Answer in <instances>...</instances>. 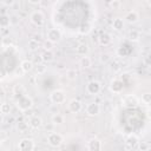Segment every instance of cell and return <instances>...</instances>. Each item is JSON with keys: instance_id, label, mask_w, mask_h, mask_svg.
Masks as SVG:
<instances>
[{"instance_id": "cell-1", "label": "cell", "mask_w": 151, "mask_h": 151, "mask_svg": "<svg viewBox=\"0 0 151 151\" xmlns=\"http://www.w3.org/2000/svg\"><path fill=\"white\" fill-rule=\"evenodd\" d=\"M17 106L21 112H26L28 111L32 106H33V100L31 99V97H28L27 94L20 96L17 99Z\"/></svg>"}, {"instance_id": "cell-2", "label": "cell", "mask_w": 151, "mask_h": 151, "mask_svg": "<svg viewBox=\"0 0 151 151\" xmlns=\"http://www.w3.org/2000/svg\"><path fill=\"white\" fill-rule=\"evenodd\" d=\"M63 142H64V138H63V136H61L60 133H58V132L51 131V132L47 134V143H48V145L52 146V147H59V146H61Z\"/></svg>"}, {"instance_id": "cell-3", "label": "cell", "mask_w": 151, "mask_h": 151, "mask_svg": "<svg viewBox=\"0 0 151 151\" xmlns=\"http://www.w3.org/2000/svg\"><path fill=\"white\" fill-rule=\"evenodd\" d=\"M19 151H33L35 149V143L32 138H22L17 145Z\"/></svg>"}, {"instance_id": "cell-4", "label": "cell", "mask_w": 151, "mask_h": 151, "mask_svg": "<svg viewBox=\"0 0 151 151\" xmlns=\"http://www.w3.org/2000/svg\"><path fill=\"white\" fill-rule=\"evenodd\" d=\"M50 100L53 103V104H63V103H65V100H66V94H65V92L63 91V90H59V88H57V90H53L51 93H50Z\"/></svg>"}, {"instance_id": "cell-5", "label": "cell", "mask_w": 151, "mask_h": 151, "mask_svg": "<svg viewBox=\"0 0 151 151\" xmlns=\"http://www.w3.org/2000/svg\"><path fill=\"white\" fill-rule=\"evenodd\" d=\"M138 144H139V138L137 134L131 133L125 138L124 142V149L125 150H134L138 149Z\"/></svg>"}, {"instance_id": "cell-6", "label": "cell", "mask_w": 151, "mask_h": 151, "mask_svg": "<svg viewBox=\"0 0 151 151\" xmlns=\"http://www.w3.org/2000/svg\"><path fill=\"white\" fill-rule=\"evenodd\" d=\"M29 20L37 27H41L45 24V15L41 11H33L29 15Z\"/></svg>"}, {"instance_id": "cell-7", "label": "cell", "mask_w": 151, "mask_h": 151, "mask_svg": "<svg viewBox=\"0 0 151 151\" xmlns=\"http://www.w3.org/2000/svg\"><path fill=\"white\" fill-rule=\"evenodd\" d=\"M101 90V84L98 80H91L86 84V92L90 96H97Z\"/></svg>"}, {"instance_id": "cell-8", "label": "cell", "mask_w": 151, "mask_h": 151, "mask_svg": "<svg viewBox=\"0 0 151 151\" xmlns=\"http://www.w3.org/2000/svg\"><path fill=\"white\" fill-rule=\"evenodd\" d=\"M100 110H101V107H100V105L98 103L91 101L86 106V114L90 116V117H96V116H98L100 113Z\"/></svg>"}, {"instance_id": "cell-9", "label": "cell", "mask_w": 151, "mask_h": 151, "mask_svg": "<svg viewBox=\"0 0 151 151\" xmlns=\"http://www.w3.org/2000/svg\"><path fill=\"white\" fill-rule=\"evenodd\" d=\"M110 90H111V92H113L116 94L122 93L123 90H124V83H123V80H120L118 78L112 79L111 83H110Z\"/></svg>"}, {"instance_id": "cell-10", "label": "cell", "mask_w": 151, "mask_h": 151, "mask_svg": "<svg viewBox=\"0 0 151 151\" xmlns=\"http://www.w3.org/2000/svg\"><path fill=\"white\" fill-rule=\"evenodd\" d=\"M86 147L90 151H100L103 149V142L98 138H91V139H88Z\"/></svg>"}, {"instance_id": "cell-11", "label": "cell", "mask_w": 151, "mask_h": 151, "mask_svg": "<svg viewBox=\"0 0 151 151\" xmlns=\"http://www.w3.org/2000/svg\"><path fill=\"white\" fill-rule=\"evenodd\" d=\"M47 39L53 41L54 44L59 42L61 40V32L59 28H50L47 31Z\"/></svg>"}, {"instance_id": "cell-12", "label": "cell", "mask_w": 151, "mask_h": 151, "mask_svg": "<svg viewBox=\"0 0 151 151\" xmlns=\"http://www.w3.org/2000/svg\"><path fill=\"white\" fill-rule=\"evenodd\" d=\"M68 110L72 113H79L83 110V104L78 99H71L68 101Z\"/></svg>"}, {"instance_id": "cell-13", "label": "cell", "mask_w": 151, "mask_h": 151, "mask_svg": "<svg viewBox=\"0 0 151 151\" xmlns=\"http://www.w3.org/2000/svg\"><path fill=\"white\" fill-rule=\"evenodd\" d=\"M28 123H29V126L32 129H34V130H38V129H40L42 126V119L39 116H32L29 118Z\"/></svg>"}, {"instance_id": "cell-14", "label": "cell", "mask_w": 151, "mask_h": 151, "mask_svg": "<svg viewBox=\"0 0 151 151\" xmlns=\"http://www.w3.org/2000/svg\"><path fill=\"white\" fill-rule=\"evenodd\" d=\"M111 41H112V38H111V35H110L109 33H106V32L101 33V34L98 37V42H99L100 46H107V45L111 44Z\"/></svg>"}, {"instance_id": "cell-15", "label": "cell", "mask_w": 151, "mask_h": 151, "mask_svg": "<svg viewBox=\"0 0 151 151\" xmlns=\"http://www.w3.org/2000/svg\"><path fill=\"white\" fill-rule=\"evenodd\" d=\"M124 105L126 106H137L139 104V99L134 96V94H129L124 98Z\"/></svg>"}, {"instance_id": "cell-16", "label": "cell", "mask_w": 151, "mask_h": 151, "mask_svg": "<svg viewBox=\"0 0 151 151\" xmlns=\"http://www.w3.org/2000/svg\"><path fill=\"white\" fill-rule=\"evenodd\" d=\"M40 57H41V61H44L46 64L52 63L54 60V53L52 52V50H45Z\"/></svg>"}, {"instance_id": "cell-17", "label": "cell", "mask_w": 151, "mask_h": 151, "mask_svg": "<svg viewBox=\"0 0 151 151\" xmlns=\"http://www.w3.org/2000/svg\"><path fill=\"white\" fill-rule=\"evenodd\" d=\"M125 20H126L129 24H134V22H137V21L139 20V14H138V12H136V11H130V12H127L126 15H125Z\"/></svg>"}, {"instance_id": "cell-18", "label": "cell", "mask_w": 151, "mask_h": 151, "mask_svg": "<svg viewBox=\"0 0 151 151\" xmlns=\"http://www.w3.org/2000/svg\"><path fill=\"white\" fill-rule=\"evenodd\" d=\"M76 53L78 54V55H87V53H88V46H87V44H85V42H80V44H78L77 45V47H76Z\"/></svg>"}, {"instance_id": "cell-19", "label": "cell", "mask_w": 151, "mask_h": 151, "mask_svg": "<svg viewBox=\"0 0 151 151\" xmlns=\"http://www.w3.org/2000/svg\"><path fill=\"white\" fill-rule=\"evenodd\" d=\"M33 67H34V65H33V63L31 61V60H22L21 63H20V68H21V71L22 72H25V73H28V72H31L32 70H33Z\"/></svg>"}, {"instance_id": "cell-20", "label": "cell", "mask_w": 151, "mask_h": 151, "mask_svg": "<svg viewBox=\"0 0 151 151\" xmlns=\"http://www.w3.org/2000/svg\"><path fill=\"white\" fill-rule=\"evenodd\" d=\"M79 65H80L81 68H90L92 66V60H91L90 57L83 55L81 59H80V61H79Z\"/></svg>"}, {"instance_id": "cell-21", "label": "cell", "mask_w": 151, "mask_h": 151, "mask_svg": "<svg viewBox=\"0 0 151 151\" xmlns=\"http://www.w3.org/2000/svg\"><path fill=\"white\" fill-rule=\"evenodd\" d=\"M112 28L114 31H122L124 28V20L122 18H116L112 21Z\"/></svg>"}, {"instance_id": "cell-22", "label": "cell", "mask_w": 151, "mask_h": 151, "mask_svg": "<svg viewBox=\"0 0 151 151\" xmlns=\"http://www.w3.org/2000/svg\"><path fill=\"white\" fill-rule=\"evenodd\" d=\"M52 123H53L54 125H61V124L65 123V117H64L63 114H60L59 112H58V113H54V114L52 116Z\"/></svg>"}, {"instance_id": "cell-23", "label": "cell", "mask_w": 151, "mask_h": 151, "mask_svg": "<svg viewBox=\"0 0 151 151\" xmlns=\"http://www.w3.org/2000/svg\"><path fill=\"white\" fill-rule=\"evenodd\" d=\"M13 93H14L17 97H20V96L26 94V90H25L24 85L17 84V85H14V87H13Z\"/></svg>"}, {"instance_id": "cell-24", "label": "cell", "mask_w": 151, "mask_h": 151, "mask_svg": "<svg viewBox=\"0 0 151 151\" xmlns=\"http://www.w3.org/2000/svg\"><path fill=\"white\" fill-rule=\"evenodd\" d=\"M28 126H29V123H26L25 120H20L17 123V129L20 133H25L28 130Z\"/></svg>"}, {"instance_id": "cell-25", "label": "cell", "mask_w": 151, "mask_h": 151, "mask_svg": "<svg viewBox=\"0 0 151 151\" xmlns=\"http://www.w3.org/2000/svg\"><path fill=\"white\" fill-rule=\"evenodd\" d=\"M127 38H129L130 41H138L139 38H140V33L138 31H136V29H131L127 33Z\"/></svg>"}, {"instance_id": "cell-26", "label": "cell", "mask_w": 151, "mask_h": 151, "mask_svg": "<svg viewBox=\"0 0 151 151\" xmlns=\"http://www.w3.org/2000/svg\"><path fill=\"white\" fill-rule=\"evenodd\" d=\"M0 112H1L2 116L9 114L11 113V105L8 103H6V101L1 103V105H0Z\"/></svg>"}, {"instance_id": "cell-27", "label": "cell", "mask_w": 151, "mask_h": 151, "mask_svg": "<svg viewBox=\"0 0 151 151\" xmlns=\"http://www.w3.org/2000/svg\"><path fill=\"white\" fill-rule=\"evenodd\" d=\"M46 71H47V66H46V63H44V61L35 66V73L37 74H44V73H46Z\"/></svg>"}, {"instance_id": "cell-28", "label": "cell", "mask_w": 151, "mask_h": 151, "mask_svg": "<svg viewBox=\"0 0 151 151\" xmlns=\"http://www.w3.org/2000/svg\"><path fill=\"white\" fill-rule=\"evenodd\" d=\"M140 100H142V103L145 104V105H151V92H145V93H143Z\"/></svg>"}, {"instance_id": "cell-29", "label": "cell", "mask_w": 151, "mask_h": 151, "mask_svg": "<svg viewBox=\"0 0 151 151\" xmlns=\"http://www.w3.org/2000/svg\"><path fill=\"white\" fill-rule=\"evenodd\" d=\"M9 25H11V17H8L6 14H2V17H1V27L6 28Z\"/></svg>"}, {"instance_id": "cell-30", "label": "cell", "mask_w": 151, "mask_h": 151, "mask_svg": "<svg viewBox=\"0 0 151 151\" xmlns=\"http://www.w3.org/2000/svg\"><path fill=\"white\" fill-rule=\"evenodd\" d=\"M39 41L37 40V39H31L29 41H28V48L31 50V51H37L38 48H39Z\"/></svg>"}, {"instance_id": "cell-31", "label": "cell", "mask_w": 151, "mask_h": 151, "mask_svg": "<svg viewBox=\"0 0 151 151\" xmlns=\"http://www.w3.org/2000/svg\"><path fill=\"white\" fill-rule=\"evenodd\" d=\"M66 78L70 80H74L77 78V71L76 70H67L66 71Z\"/></svg>"}, {"instance_id": "cell-32", "label": "cell", "mask_w": 151, "mask_h": 151, "mask_svg": "<svg viewBox=\"0 0 151 151\" xmlns=\"http://www.w3.org/2000/svg\"><path fill=\"white\" fill-rule=\"evenodd\" d=\"M19 22H20V17H18L17 14L11 15V25L12 26H17Z\"/></svg>"}, {"instance_id": "cell-33", "label": "cell", "mask_w": 151, "mask_h": 151, "mask_svg": "<svg viewBox=\"0 0 151 151\" xmlns=\"http://www.w3.org/2000/svg\"><path fill=\"white\" fill-rule=\"evenodd\" d=\"M53 46H54V42H53V41H51V40H48V39H46V40L44 41V48H45V50H52Z\"/></svg>"}, {"instance_id": "cell-34", "label": "cell", "mask_w": 151, "mask_h": 151, "mask_svg": "<svg viewBox=\"0 0 151 151\" xmlns=\"http://www.w3.org/2000/svg\"><path fill=\"white\" fill-rule=\"evenodd\" d=\"M110 59H111V57H110V54H107V53H103V54L100 55V58H99V60H100L101 64H106Z\"/></svg>"}, {"instance_id": "cell-35", "label": "cell", "mask_w": 151, "mask_h": 151, "mask_svg": "<svg viewBox=\"0 0 151 151\" xmlns=\"http://www.w3.org/2000/svg\"><path fill=\"white\" fill-rule=\"evenodd\" d=\"M150 149V145L149 144H146L145 142H139V144H138V150H140V151H146V150H149Z\"/></svg>"}, {"instance_id": "cell-36", "label": "cell", "mask_w": 151, "mask_h": 151, "mask_svg": "<svg viewBox=\"0 0 151 151\" xmlns=\"http://www.w3.org/2000/svg\"><path fill=\"white\" fill-rule=\"evenodd\" d=\"M143 63H144V65H145V66L151 67V54H147L146 57H144Z\"/></svg>"}, {"instance_id": "cell-37", "label": "cell", "mask_w": 151, "mask_h": 151, "mask_svg": "<svg viewBox=\"0 0 151 151\" xmlns=\"http://www.w3.org/2000/svg\"><path fill=\"white\" fill-rule=\"evenodd\" d=\"M110 6H111L113 9H118V8L120 7V2H119V0H112V1L110 2Z\"/></svg>"}, {"instance_id": "cell-38", "label": "cell", "mask_w": 151, "mask_h": 151, "mask_svg": "<svg viewBox=\"0 0 151 151\" xmlns=\"http://www.w3.org/2000/svg\"><path fill=\"white\" fill-rule=\"evenodd\" d=\"M2 4L6 6H12L14 4V0H2Z\"/></svg>"}, {"instance_id": "cell-39", "label": "cell", "mask_w": 151, "mask_h": 151, "mask_svg": "<svg viewBox=\"0 0 151 151\" xmlns=\"http://www.w3.org/2000/svg\"><path fill=\"white\" fill-rule=\"evenodd\" d=\"M51 112H53V113H58L59 112V110H58V106H57V104H54V106H52L51 109Z\"/></svg>"}, {"instance_id": "cell-40", "label": "cell", "mask_w": 151, "mask_h": 151, "mask_svg": "<svg viewBox=\"0 0 151 151\" xmlns=\"http://www.w3.org/2000/svg\"><path fill=\"white\" fill-rule=\"evenodd\" d=\"M31 5H38V4H40L41 2V0H27Z\"/></svg>"}, {"instance_id": "cell-41", "label": "cell", "mask_w": 151, "mask_h": 151, "mask_svg": "<svg viewBox=\"0 0 151 151\" xmlns=\"http://www.w3.org/2000/svg\"><path fill=\"white\" fill-rule=\"evenodd\" d=\"M146 2H147V5H149V7L151 8V0H146Z\"/></svg>"}]
</instances>
